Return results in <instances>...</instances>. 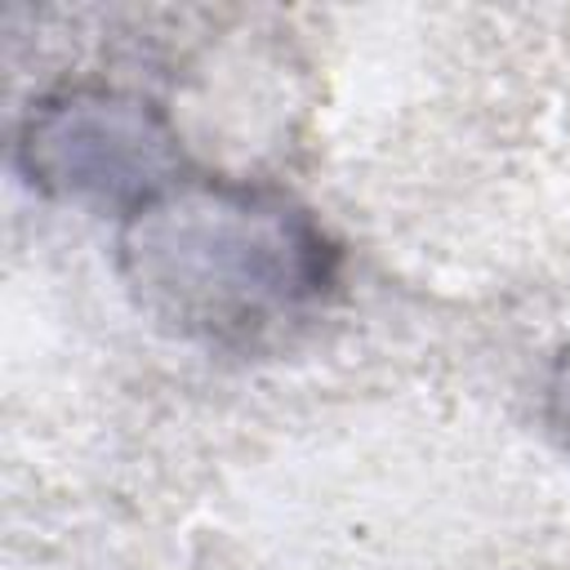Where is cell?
I'll return each mask as SVG.
<instances>
[{
	"label": "cell",
	"mask_w": 570,
	"mask_h": 570,
	"mask_svg": "<svg viewBox=\"0 0 570 570\" xmlns=\"http://www.w3.org/2000/svg\"><path fill=\"white\" fill-rule=\"evenodd\" d=\"M134 298L205 343H258L303 321L334 285L338 249L281 191L178 178L120 227Z\"/></svg>",
	"instance_id": "obj_1"
},
{
	"label": "cell",
	"mask_w": 570,
	"mask_h": 570,
	"mask_svg": "<svg viewBox=\"0 0 570 570\" xmlns=\"http://www.w3.org/2000/svg\"><path fill=\"white\" fill-rule=\"evenodd\" d=\"M18 165L49 196L134 214L178 183L183 156L147 102L80 89L31 107L18 134Z\"/></svg>",
	"instance_id": "obj_2"
},
{
	"label": "cell",
	"mask_w": 570,
	"mask_h": 570,
	"mask_svg": "<svg viewBox=\"0 0 570 570\" xmlns=\"http://www.w3.org/2000/svg\"><path fill=\"white\" fill-rule=\"evenodd\" d=\"M548 414H552L557 432L570 445V347L557 356V370H552V383H548Z\"/></svg>",
	"instance_id": "obj_3"
}]
</instances>
